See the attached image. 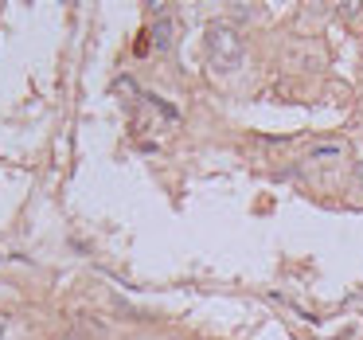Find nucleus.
Here are the masks:
<instances>
[{"mask_svg": "<svg viewBox=\"0 0 363 340\" xmlns=\"http://www.w3.org/2000/svg\"><path fill=\"white\" fill-rule=\"evenodd\" d=\"M203 43H207V59H211L215 71H238V67H242L246 43H242V35H238L235 24H223V20L207 24Z\"/></svg>", "mask_w": 363, "mask_h": 340, "instance_id": "nucleus-1", "label": "nucleus"}, {"mask_svg": "<svg viewBox=\"0 0 363 340\" xmlns=\"http://www.w3.org/2000/svg\"><path fill=\"white\" fill-rule=\"evenodd\" d=\"M152 43H157V51L172 48V20H168V16H160L157 24H152Z\"/></svg>", "mask_w": 363, "mask_h": 340, "instance_id": "nucleus-2", "label": "nucleus"}, {"mask_svg": "<svg viewBox=\"0 0 363 340\" xmlns=\"http://www.w3.org/2000/svg\"><path fill=\"white\" fill-rule=\"evenodd\" d=\"M313 160H340L344 157V141H324V145H313V153H308Z\"/></svg>", "mask_w": 363, "mask_h": 340, "instance_id": "nucleus-3", "label": "nucleus"}, {"mask_svg": "<svg viewBox=\"0 0 363 340\" xmlns=\"http://www.w3.org/2000/svg\"><path fill=\"white\" fill-rule=\"evenodd\" d=\"M113 90H118V94H137L133 79H118V82H113Z\"/></svg>", "mask_w": 363, "mask_h": 340, "instance_id": "nucleus-4", "label": "nucleus"}, {"mask_svg": "<svg viewBox=\"0 0 363 340\" xmlns=\"http://www.w3.org/2000/svg\"><path fill=\"white\" fill-rule=\"evenodd\" d=\"M4 332H9V317L0 313V340H4Z\"/></svg>", "mask_w": 363, "mask_h": 340, "instance_id": "nucleus-5", "label": "nucleus"}, {"mask_svg": "<svg viewBox=\"0 0 363 340\" xmlns=\"http://www.w3.org/2000/svg\"><path fill=\"white\" fill-rule=\"evenodd\" d=\"M355 176H359V184H363V160H359V168H355Z\"/></svg>", "mask_w": 363, "mask_h": 340, "instance_id": "nucleus-6", "label": "nucleus"}]
</instances>
